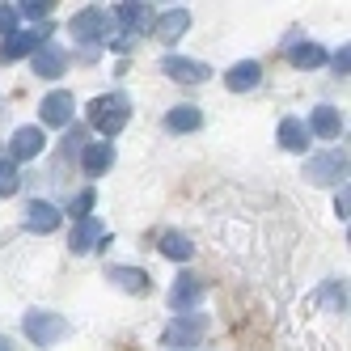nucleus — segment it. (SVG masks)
Returning <instances> with one entry per match:
<instances>
[{
  "mask_svg": "<svg viewBox=\"0 0 351 351\" xmlns=\"http://www.w3.org/2000/svg\"><path fill=\"white\" fill-rule=\"evenodd\" d=\"M21 191V169L9 161V157H0V199H9Z\"/></svg>",
  "mask_w": 351,
  "mask_h": 351,
  "instance_id": "bb28decb",
  "label": "nucleus"
},
{
  "mask_svg": "<svg viewBox=\"0 0 351 351\" xmlns=\"http://www.w3.org/2000/svg\"><path fill=\"white\" fill-rule=\"evenodd\" d=\"M157 250H161L169 263H191L195 258V241L182 229H161L157 233Z\"/></svg>",
  "mask_w": 351,
  "mask_h": 351,
  "instance_id": "4be33fe9",
  "label": "nucleus"
},
{
  "mask_svg": "<svg viewBox=\"0 0 351 351\" xmlns=\"http://www.w3.org/2000/svg\"><path fill=\"white\" fill-rule=\"evenodd\" d=\"M60 224H64V212L51 204V199H30V204H26V229L30 233H56L60 229Z\"/></svg>",
  "mask_w": 351,
  "mask_h": 351,
  "instance_id": "dca6fc26",
  "label": "nucleus"
},
{
  "mask_svg": "<svg viewBox=\"0 0 351 351\" xmlns=\"http://www.w3.org/2000/svg\"><path fill=\"white\" fill-rule=\"evenodd\" d=\"M30 72L38 81H60L64 72H68V51H64V43H51L47 38L38 51L30 56Z\"/></svg>",
  "mask_w": 351,
  "mask_h": 351,
  "instance_id": "ddd939ff",
  "label": "nucleus"
},
{
  "mask_svg": "<svg viewBox=\"0 0 351 351\" xmlns=\"http://www.w3.org/2000/svg\"><path fill=\"white\" fill-rule=\"evenodd\" d=\"M0 351H17V347H13V339H9V335H0Z\"/></svg>",
  "mask_w": 351,
  "mask_h": 351,
  "instance_id": "2f4dec72",
  "label": "nucleus"
},
{
  "mask_svg": "<svg viewBox=\"0 0 351 351\" xmlns=\"http://www.w3.org/2000/svg\"><path fill=\"white\" fill-rule=\"evenodd\" d=\"M51 13H56V5H51V0H26V5H17V17L34 21V26H38V21L47 26V21H51Z\"/></svg>",
  "mask_w": 351,
  "mask_h": 351,
  "instance_id": "a878e982",
  "label": "nucleus"
},
{
  "mask_svg": "<svg viewBox=\"0 0 351 351\" xmlns=\"http://www.w3.org/2000/svg\"><path fill=\"white\" fill-rule=\"evenodd\" d=\"M0 114H5V97H0Z\"/></svg>",
  "mask_w": 351,
  "mask_h": 351,
  "instance_id": "473e14b6",
  "label": "nucleus"
},
{
  "mask_svg": "<svg viewBox=\"0 0 351 351\" xmlns=\"http://www.w3.org/2000/svg\"><path fill=\"white\" fill-rule=\"evenodd\" d=\"M208 326H212V317L199 313V309L173 313V317L165 322V330H161V347H169V351H195L199 343L208 339Z\"/></svg>",
  "mask_w": 351,
  "mask_h": 351,
  "instance_id": "7ed1b4c3",
  "label": "nucleus"
},
{
  "mask_svg": "<svg viewBox=\"0 0 351 351\" xmlns=\"http://www.w3.org/2000/svg\"><path fill=\"white\" fill-rule=\"evenodd\" d=\"M186 30H191V9L186 5H173V9L157 13V21H153V30H148V34H153L157 43H165V47H173Z\"/></svg>",
  "mask_w": 351,
  "mask_h": 351,
  "instance_id": "2eb2a0df",
  "label": "nucleus"
},
{
  "mask_svg": "<svg viewBox=\"0 0 351 351\" xmlns=\"http://www.w3.org/2000/svg\"><path fill=\"white\" fill-rule=\"evenodd\" d=\"M68 34L85 47L81 60H93V56H97V47H106V38L114 34V17H110L102 5H89V9H81V13H72V17H68Z\"/></svg>",
  "mask_w": 351,
  "mask_h": 351,
  "instance_id": "f03ea898",
  "label": "nucleus"
},
{
  "mask_svg": "<svg viewBox=\"0 0 351 351\" xmlns=\"http://www.w3.org/2000/svg\"><path fill=\"white\" fill-rule=\"evenodd\" d=\"M326 47L322 43H313V38H300V43H288V64L292 68H300V72H313V68H322L326 64Z\"/></svg>",
  "mask_w": 351,
  "mask_h": 351,
  "instance_id": "412c9836",
  "label": "nucleus"
},
{
  "mask_svg": "<svg viewBox=\"0 0 351 351\" xmlns=\"http://www.w3.org/2000/svg\"><path fill=\"white\" fill-rule=\"evenodd\" d=\"M136 43H140V38H132V34H110V38H106V51H114V56H128Z\"/></svg>",
  "mask_w": 351,
  "mask_h": 351,
  "instance_id": "c756f323",
  "label": "nucleus"
},
{
  "mask_svg": "<svg viewBox=\"0 0 351 351\" xmlns=\"http://www.w3.org/2000/svg\"><path fill=\"white\" fill-rule=\"evenodd\" d=\"M309 144H313V136L305 128V119L284 114L280 119V148H284V153H309Z\"/></svg>",
  "mask_w": 351,
  "mask_h": 351,
  "instance_id": "aec40b11",
  "label": "nucleus"
},
{
  "mask_svg": "<svg viewBox=\"0 0 351 351\" xmlns=\"http://www.w3.org/2000/svg\"><path fill=\"white\" fill-rule=\"evenodd\" d=\"M132 123V97L123 89H110V93H97L93 102L85 106V128L97 132L102 140L114 144V136Z\"/></svg>",
  "mask_w": 351,
  "mask_h": 351,
  "instance_id": "f257e3e1",
  "label": "nucleus"
},
{
  "mask_svg": "<svg viewBox=\"0 0 351 351\" xmlns=\"http://www.w3.org/2000/svg\"><path fill=\"white\" fill-rule=\"evenodd\" d=\"M161 123H165V132H173V136H191V132L204 128V110L191 106V102H178V106H169V110H165Z\"/></svg>",
  "mask_w": 351,
  "mask_h": 351,
  "instance_id": "6ab92c4d",
  "label": "nucleus"
},
{
  "mask_svg": "<svg viewBox=\"0 0 351 351\" xmlns=\"http://www.w3.org/2000/svg\"><path fill=\"white\" fill-rule=\"evenodd\" d=\"M204 292H208L204 275H195V271L173 275V284H169V313H191V309H199Z\"/></svg>",
  "mask_w": 351,
  "mask_h": 351,
  "instance_id": "6e6552de",
  "label": "nucleus"
},
{
  "mask_svg": "<svg viewBox=\"0 0 351 351\" xmlns=\"http://www.w3.org/2000/svg\"><path fill=\"white\" fill-rule=\"evenodd\" d=\"M258 85H263V64L258 60H237L224 72V89L229 93H254Z\"/></svg>",
  "mask_w": 351,
  "mask_h": 351,
  "instance_id": "a211bd4d",
  "label": "nucleus"
},
{
  "mask_svg": "<svg viewBox=\"0 0 351 351\" xmlns=\"http://www.w3.org/2000/svg\"><path fill=\"white\" fill-rule=\"evenodd\" d=\"M60 144H64L60 157H64V161H77L81 148L89 144V128H85V123H72V128H64V140H60Z\"/></svg>",
  "mask_w": 351,
  "mask_h": 351,
  "instance_id": "b1692460",
  "label": "nucleus"
},
{
  "mask_svg": "<svg viewBox=\"0 0 351 351\" xmlns=\"http://www.w3.org/2000/svg\"><path fill=\"white\" fill-rule=\"evenodd\" d=\"M119 34H132V38H144L148 30H153L157 21V5H136V0H128V5H114L110 9Z\"/></svg>",
  "mask_w": 351,
  "mask_h": 351,
  "instance_id": "1a4fd4ad",
  "label": "nucleus"
},
{
  "mask_svg": "<svg viewBox=\"0 0 351 351\" xmlns=\"http://www.w3.org/2000/svg\"><path fill=\"white\" fill-rule=\"evenodd\" d=\"M335 216H339L343 224H347V216H351V191H347V186L335 191Z\"/></svg>",
  "mask_w": 351,
  "mask_h": 351,
  "instance_id": "7c9ffc66",
  "label": "nucleus"
},
{
  "mask_svg": "<svg viewBox=\"0 0 351 351\" xmlns=\"http://www.w3.org/2000/svg\"><path fill=\"white\" fill-rule=\"evenodd\" d=\"M161 77L178 81V85H204L212 77V68L204 60H191V56H178V51H165L161 56Z\"/></svg>",
  "mask_w": 351,
  "mask_h": 351,
  "instance_id": "9d476101",
  "label": "nucleus"
},
{
  "mask_svg": "<svg viewBox=\"0 0 351 351\" xmlns=\"http://www.w3.org/2000/svg\"><path fill=\"white\" fill-rule=\"evenodd\" d=\"M47 38H51V30H17V34H9V38H0V64H17V60H30L34 51H38V47L47 43Z\"/></svg>",
  "mask_w": 351,
  "mask_h": 351,
  "instance_id": "9b49d317",
  "label": "nucleus"
},
{
  "mask_svg": "<svg viewBox=\"0 0 351 351\" xmlns=\"http://www.w3.org/2000/svg\"><path fill=\"white\" fill-rule=\"evenodd\" d=\"M93 208H97V191H93V186H85V191L72 195V204H68V212H64V216H72V224H77V220H89V216H93Z\"/></svg>",
  "mask_w": 351,
  "mask_h": 351,
  "instance_id": "393cba45",
  "label": "nucleus"
},
{
  "mask_svg": "<svg viewBox=\"0 0 351 351\" xmlns=\"http://www.w3.org/2000/svg\"><path fill=\"white\" fill-rule=\"evenodd\" d=\"M106 280L119 292H128V296H148V292H153V275H148L144 267H132V263H110Z\"/></svg>",
  "mask_w": 351,
  "mask_h": 351,
  "instance_id": "4468645a",
  "label": "nucleus"
},
{
  "mask_svg": "<svg viewBox=\"0 0 351 351\" xmlns=\"http://www.w3.org/2000/svg\"><path fill=\"white\" fill-rule=\"evenodd\" d=\"M305 128H309V136H317V140H339V136H343V110L322 102V106L309 110Z\"/></svg>",
  "mask_w": 351,
  "mask_h": 351,
  "instance_id": "f3484780",
  "label": "nucleus"
},
{
  "mask_svg": "<svg viewBox=\"0 0 351 351\" xmlns=\"http://www.w3.org/2000/svg\"><path fill=\"white\" fill-rule=\"evenodd\" d=\"M106 229H102V224H97V216H89V220H77V224H72V237H68V250H72V254H89V250H97V237H102Z\"/></svg>",
  "mask_w": 351,
  "mask_h": 351,
  "instance_id": "5701e85b",
  "label": "nucleus"
},
{
  "mask_svg": "<svg viewBox=\"0 0 351 351\" xmlns=\"http://www.w3.org/2000/svg\"><path fill=\"white\" fill-rule=\"evenodd\" d=\"M114 161H119V148L110 140H89L81 148V157H77V165H81L85 178H106V173L114 169Z\"/></svg>",
  "mask_w": 351,
  "mask_h": 351,
  "instance_id": "f8f14e48",
  "label": "nucleus"
},
{
  "mask_svg": "<svg viewBox=\"0 0 351 351\" xmlns=\"http://www.w3.org/2000/svg\"><path fill=\"white\" fill-rule=\"evenodd\" d=\"M17 30H21L17 5H5V0H0V38H9V34H17Z\"/></svg>",
  "mask_w": 351,
  "mask_h": 351,
  "instance_id": "cd10ccee",
  "label": "nucleus"
},
{
  "mask_svg": "<svg viewBox=\"0 0 351 351\" xmlns=\"http://www.w3.org/2000/svg\"><path fill=\"white\" fill-rule=\"evenodd\" d=\"M77 123V97H72V89H51L38 102V128H72Z\"/></svg>",
  "mask_w": 351,
  "mask_h": 351,
  "instance_id": "423d86ee",
  "label": "nucleus"
},
{
  "mask_svg": "<svg viewBox=\"0 0 351 351\" xmlns=\"http://www.w3.org/2000/svg\"><path fill=\"white\" fill-rule=\"evenodd\" d=\"M347 169H351V161H347V148H322V153H313L309 161H305V173L300 178L305 182H313V186H347Z\"/></svg>",
  "mask_w": 351,
  "mask_h": 351,
  "instance_id": "39448f33",
  "label": "nucleus"
},
{
  "mask_svg": "<svg viewBox=\"0 0 351 351\" xmlns=\"http://www.w3.org/2000/svg\"><path fill=\"white\" fill-rule=\"evenodd\" d=\"M47 153V132L38 128V123H26V128H17L9 136V148H5V157L13 165H26V161H38Z\"/></svg>",
  "mask_w": 351,
  "mask_h": 351,
  "instance_id": "0eeeda50",
  "label": "nucleus"
},
{
  "mask_svg": "<svg viewBox=\"0 0 351 351\" xmlns=\"http://www.w3.org/2000/svg\"><path fill=\"white\" fill-rule=\"evenodd\" d=\"M21 335L34 347H56L72 335V322L56 309H30V313H21Z\"/></svg>",
  "mask_w": 351,
  "mask_h": 351,
  "instance_id": "20e7f679",
  "label": "nucleus"
},
{
  "mask_svg": "<svg viewBox=\"0 0 351 351\" xmlns=\"http://www.w3.org/2000/svg\"><path fill=\"white\" fill-rule=\"evenodd\" d=\"M326 64H330L335 77H347V72H351V51H347V43H343V47H335V51L326 56Z\"/></svg>",
  "mask_w": 351,
  "mask_h": 351,
  "instance_id": "c85d7f7f",
  "label": "nucleus"
}]
</instances>
